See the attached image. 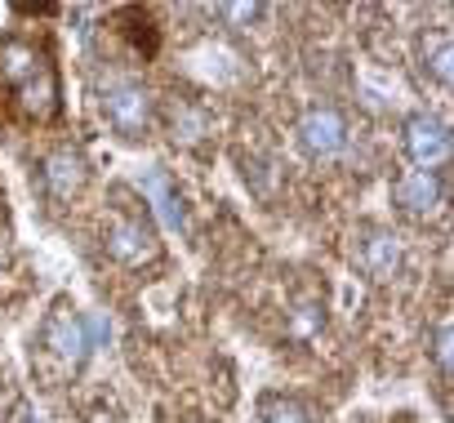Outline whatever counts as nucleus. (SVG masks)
Segmentation results:
<instances>
[{
  "label": "nucleus",
  "instance_id": "obj_1",
  "mask_svg": "<svg viewBox=\"0 0 454 423\" xmlns=\"http://www.w3.org/2000/svg\"><path fill=\"white\" fill-rule=\"evenodd\" d=\"M0 81L23 98L27 116H36V121L59 116V72L45 50H36L27 41H5L0 45Z\"/></svg>",
  "mask_w": 454,
  "mask_h": 423
},
{
  "label": "nucleus",
  "instance_id": "obj_2",
  "mask_svg": "<svg viewBox=\"0 0 454 423\" xmlns=\"http://www.w3.org/2000/svg\"><path fill=\"white\" fill-rule=\"evenodd\" d=\"M98 107L107 116V125L121 138H147L156 129V98L143 81L134 76H112L98 94Z\"/></svg>",
  "mask_w": 454,
  "mask_h": 423
},
{
  "label": "nucleus",
  "instance_id": "obj_3",
  "mask_svg": "<svg viewBox=\"0 0 454 423\" xmlns=\"http://www.w3.org/2000/svg\"><path fill=\"white\" fill-rule=\"evenodd\" d=\"M103 246L121 268H143V263H156V255H160L152 219L138 215V209H125V205L112 209V219L103 228Z\"/></svg>",
  "mask_w": 454,
  "mask_h": 423
},
{
  "label": "nucleus",
  "instance_id": "obj_4",
  "mask_svg": "<svg viewBox=\"0 0 454 423\" xmlns=\"http://www.w3.org/2000/svg\"><path fill=\"white\" fill-rule=\"evenodd\" d=\"M41 343H45V352L63 365V370H81L85 361H90V330H85V317H76V308H67V303H54V312L45 317V325H41Z\"/></svg>",
  "mask_w": 454,
  "mask_h": 423
},
{
  "label": "nucleus",
  "instance_id": "obj_5",
  "mask_svg": "<svg viewBox=\"0 0 454 423\" xmlns=\"http://www.w3.org/2000/svg\"><path fill=\"white\" fill-rule=\"evenodd\" d=\"M294 134H299L303 152L317 156V161H330V156H339V152L348 147V121H343V112L330 107V103H312V107H303Z\"/></svg>",
  "mask_w": 454,
  "mask_h": 423
},
{
  "label": "nucleus",
  "instance_id": "obj_6",
  "mask_svg": "<svg viewBox=\"0 0 454 423\" xmlns=\"http://www.w3.org/2000/svg\"><path fill=\"white\" fill-rule=\"evenodd\" d=\"M401 143L414 161V169H436L450 161V129L441 116H427V112H414L405 125H401Z\"/></svg>",
  "mask_w": 454,
  "mask_h": 423
},
{
  "label": "nucleus",
  "instance_id": "obj_7",
  "mask_svg": "<svg viewBox=\"0 0 454 423\" xmlns=\"http://www.w3.org/2000/svg\"><path fill=\"white\" fill-rule=\"evenodd\" d=\"M356 263L370 281H392L401 277V263H405V250H401V237L387 232V228H365L361 232V246H356Z\"/></svg>",
  "mask_w": 454,
  "mask_h": 423
},
{
  "label": "nucleus",
  "instance_id": "obj_8",
  "mask_svg": "<svg viewBox=\"0 0 454 423\" xmlns=\"http://www.w3.org/2000/svg\"><path fill=\"white\" fill-rule=\"evenodd\" d=\"M392 200H396L401 215L423 219V215H432V209L445 200V178H441L436 169H405V174L392 183Z\"/></svg>",
  "mask_w": 454,
  "mask_h": 423
},
{
  "label": "nucleus",
  "instance_id": "obj_9",
  "mask_svg": "<svg viewBox=\"0 0 454 423\" xmlns=\"http://www.w3.org/2000/svg\"><path fill=\"white\" fill-rule=\"evenodd\" d=\"M41 183L54 200H72L81 196V187L90 183V161L76 152V147H54L45 161H41Z\"/></svg>",
  "mask_w": 454,
  "mask_h": 423
},
{
  "label": "nucleus",
  "instance_id": "obj_10",
  "mask_svg": "<svg viewBox=\"0 0 454 423\" xmlns=\"http://www.w3.org/2000/svg\"><path fill=\"white\" fill-rule=\"evenodd\" d=\"M143 196L156 205V219L165 223V228H183V196L174 192V183H169V174L160 169V165H152L147 174H143Z\"/></svg>",
  "mask_w": 454,
  "mask_h": 423
},
{
  "label": "nucleus",
  "instance_id": "obj_11",
  "mask_svg": "<svg viewBox=\"0 0 454 423\" xmlns=\"http://www.w3.org/2000/svg\"><path fill=\"white\" fill-rule=\"evenodd\" d=\"M321 330H325V299H317V294L294 299L290 312H286V334L294 343H312Z\"/></svg>",
  "mask_w": 454,
  "mask_h": 423
},
{
  "label": "nucleus",
  "instance_id": "obj_12",
  "mask_svg": "<svg viewBox=\"0 0 454 423\" xmlns=\"http://www.w3.org/2000/svg\"><path fill=\"white\" fill-rule=\"evenodd\" d=\"M423 72L436 85H450L454 76V50H450V32H436L432 41H423Z\"/></svg>",
  "mask_w": 454,
  "mask_h": 423
},
{
  "label": "nucleus",
  "instance_id": "obj_13",
  "mask_svg": "<svg viewBox=\"0 0 454 423\" xmlns=\"http://www.w3.org/2000/svg\"><path fill=\"white\" fill-rule=\"evenodd\" d=\"M169 129H174V138H178V143L196 147V143L209 134V116H205L196 103H178V107H174V116H169Z\"/></svg>",
  "mask_w": 454,
  "mask_h": 423
},
{
  "label": "nucleus",
  "instance_id": "obj_14",
  "mask_svg": "<svg viewBox=\"0 0 454 423\" xmlns=\"http://www.w3.org/2000/svg\"><path fill=\"white\" fill-rule=\"evenodd\" d=\"M259 419L263 423H308V410L294 396H263L259 401Z\"/></svg>",
  "mask_w": 454,
  "mask_h": 423
},
{
  "label": "nucleus",
  "instance_id": "obj_15",
  "mask_svg": "<svg viewBox=\"0 0 454 423\" xmlns=\"http://www.w3.org/2000/svg\"><path fill=\"white\" fill-rule=\"evenodd\" d=\"M450 348H454V339H450V317H441L436 330H432V356H436L441 379H450Z\"/></svg>",
  "mask_w": 454,
  "mask_h": 423
},
{
  "label": "nucleus",
  "instance_id": "obj_16",
  "mask_svg": "<svg viewBox=\"0 0 454 423\" xmlns=\"http://www.w3.org/2000/svg\"><path fill=\"white\" fill-rule=\"evenodd\" d=\"M218 14L237 19V23H254V19H263V10H259V5H223Z\"/></svg>",
  "mask_w": 454,
  "mask_h": 423
},
{
  "label": "nucleus",
  "instance_id": "obj_17",
  "mask_svg": "<svg viewBox=\"0 0 454 423\" xmlns=\"http://www.w3.org/2000/svg\"><path fill=\"white\" fill-rule=\"evenodd\" d=\"M85 423H121V414H116V410H94Z\"/></svg>",
  "mask_w": 454,
  "mask_h": 423
}]
</instances>
